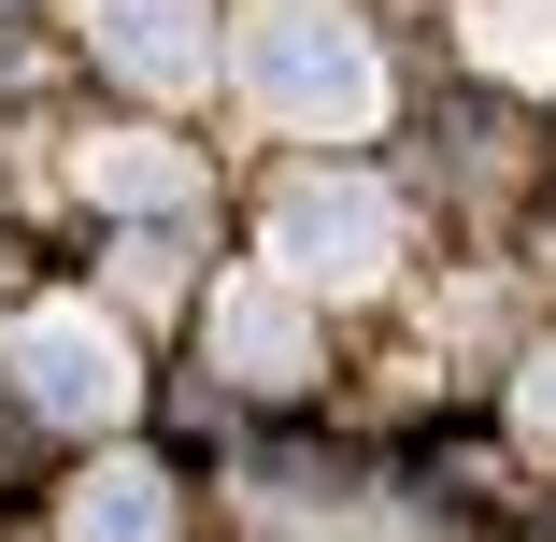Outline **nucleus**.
<instances>
[{
  "instance_id": "nucleus-1",
  "label": "nucleus",
  "mask_w": 556,
  "mask_h": 542,
  "mask_svg": "<svg viewBox=\"0 0 556 542\" xmlns=\"http://www.w3.org/2000/svg\"><path fill=\"white\" fill-rule=\"evenodd\" d=\"M243 86L271 100L286 129H371L386 115V58L357 15H328V0H271V15H243Z\"/></svg>"
},
{
  "instance_id": "nucleus-2",
  "label": "nucleus",
  "mask_w": 556,
  "mask_h": 542,
  "mask_svg": "<svg viewBox=\"0 0 556 542\" xmlns=\"http://www.w3.org/2000/svg\"><path fill=\"white\" fill-rule=\"evenodd\" d=\"M271 257H286L300 286H371V272L400 257V214H386L371 172H300V186L271 200Z\"/></svg>"
},
{
  "instance_id": "nucleus-3",
  "label": "nucleus",
  "mask_w": 556,
  "mask_h": 542,
  "mask_svg": "<svg viewBox=\"0 0 556 542\" xmlns=\"http://www.w3.org/2000/svg\"><path fill=\"white\" fill-rule=\"evenodd\" d=\"M0 400H29L58 428H100V414H129V343L86 329V314H29V329H0Z\"/></svg>"
},
{
  "instance_id": "nucleus-4",
  "label": "nucleus",
  "mask_w": 556,
  "mask_h": 542,
  "mask_svg": "<svg viewBox=\"0 0 556 542\" xmlns=\"http://www.w3.org/2000/svg\"><path fill=\"white\" fill-rule=\"evenodd\" d=\"M86 43L115 58L129 86L186 100V86L214 72V0H86Z\"/></svg>"
},
{
  "instance_id": "nucleus-5",
  "label": "nucleus",
  "mask_w": 556,
  "mask_h": 542,
  "mask_svg": "<svg viewBox=\"0 0 556 542\" xmlns=\"http://www.w3.org/2000/svg\"><path fill=\"white\" fill-rule=\"evenodd\" d=\"M214 371H229V386H314V314L286 300V286H229V300H214Z\"/></svg>"
},
{
  "instance_id": "nucleus-6",
  "label": "nucleus",
  "mask_w": 556,
  "mask_h": 542,
  "mask_svg": "<svg viewBox=\"0 0 556 542\" xmlns=\"http://www.w3.org/2000/svg\"><path fill=\"white\" fill-rule=\"evenodd\" d=\"M58 528H72V542H172V471H157V457H115V471H86Z\"/></svg>"
},
{
  "instance_id": "nucleus-7",
  "label": "nucleus",
  "mask_w": 556,
  "mask_h": 542,
  "mask_svg": "<svg viewBox=\"0 0 556 542\" xmlns=\"http://www.w3.org/2000/svg\"><path fill=\"white\" fill-rule=\"evenodd\" d=\"M457 29H471V58H485V72L556 86V0H457Z\"/></svg>"
},
{
  "instance_id": "nucleus-8",
  "label": "nucleus",
  "mask_w": 556,
  "mask_h": 542,
  "mask_svg": "<svg viewBox=\"0 0 556 542\" xmlns=\"http://www.w3.org/2000/svg\"><path fill=\"white\" fill-rule=\"evenodd\" d=\"M86 186H100V200H129V214H172V200L200 186V157H186V143H100Z\"/></svg>"
},
{
  "instance_id": "nucleus-9",
  "label": "nucleus",
  "mask_w": 556,
  "mask_h": 542,
  "mask_svg": "<svg viewBox=\"0 0 556 542\" xmlns=\"http://www.w3.org/2000/svg\"><path fill=\"white\" fill-rule=\"evenodd\" d=\"M514 428H528V443H556V343L514 371Z\"/></svg>"
}]
</instances>
